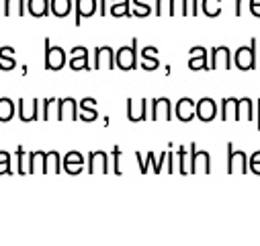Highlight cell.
<instances>
[{
  "label": "cell",
  "mask_w": 260,
  "mask_h": 246,
  "mask_svg": "<svg viewBox=\"0 0 260 246\" xmlns=\"http://www.w3.org/2000/svg\"><path fill=\"white\" fill-rule=\"evenodd\" d=\"M250 13L254 17H260V0H250Z\"/></svg>",
  "instance_id": "cell-41"
},
{
  "label": "cell",
  "mask_w": 260,
  "mask_h": 246,
  "mask_svg": "<svg viewBox=\"0 0 260 246\" xmlns=\"http://www.w3.org/2000/svg\"><path fill=\"white\" fill-rule=\"evenodd\" d=\"M99 13H101V17L107 15V0H101V9H99Z\"/></svg>",
  "instance_id": "cell-44"
},
{
  "label": "cell",
  "mask_w": 260,
  "mask_h": 246,
  "mask_svg": "<svg viewBox=\"0 0 260 246\" xmlns=\"http://www.w3.org/2000/svg\"><path fill=\"white\" fill-rule=\"evenodd\" d=\"M232 64H234V57H232L230 47L221 45V47H213V49H211V64H209V70H217V68L230 70Z\"/></svg>",
  "instance_id": "cell-7"
},
{
  "label": "cell",
  "mask_w": 260,
  "mask_h": 246,
  "mask_svg": "<svg viewBox=\"0 0 260 246\" xmlns=\"http://www.w3.org/2000/svg\"><path fill=\"white\" fill-rule=\"evenodd\" d=\"M174 113H176V119H178V121L188 123V121H192L194 117H197V103H194L192 99H188V97H182V99L176 103Z\"/></svg>",
  "instance_id": "cell-8"
},
{
  "label": "cell",
  "mask_w": 260,
  "mask_h": 246,
  "mask_svg": "<svg viewBox=\"0 0 260 246\" xmlns=\"http://www.w3.org/2000/svg\"><path fill=\"white\" fill-rule=\"evenodd\" d=\"M221 119L223 121H240V99L228 97L221 103Z\"/></svg>",
  "instance_id": "cell-18"
},
{
  "label": "cell",
  "mask_w": 260,
  "mask_h": 246,
  "mask_svg": "<svg viewBox=\"0 0 260 246\" xmlns=\"http://www.w3.org/2000/svg\"><path fill=\"white\" fill-rule=\"evenodd\" d=\"M66 64V51L61 47H53L49 39H45V70H61Z\"/></svg>",
  "instance_id": "cell-4"
},
{
  "label": "cell",
  "mask_w": 260,
  "mask_h": 246,
  "mask_svg": "<svg viewBox=\"0 0 260 246\" xmlns=\"http://www.w3.org/2000/svg\"><path fill=\"white\" fill-rule=\"evenodd\" d=\"M174 15H180V17H186L188 15L186 0H172V17Z\"/></svg>",
  "instance_id": "cell-36"
},
{
  "label": "cell",
  "mask_w": 260,
  "mask_h": 246,
  "mask_svg": "<svg viewBox=\"0 0 260 246\" xmlns=\"http://www.w3.org/2000/svg\"><path fill=\"white\" fill-rule=\"evenodd\" d=\"M96 13V0H76V27H80L84 17H92Z\"/></svg>",
  "instance_id": "cell-20"
},
{
  "label": "cell",
  "mask_w": 260,
  "mask_h": 246,
  "mask_svg": "<svg viewBox=\"0 0 260 246\" xmlns=\"http://www.w3.org/2000/svg\"><path fill=\"white\" fill-rule=\"evenodd\" d=\"M178 172L180 174H188L190 172V164L186 160V148L184 146L178 148Z\"/></svg>",
  "instance_id": "cell-32"
},
{
  "label": "cell",
  "mask_w": 260,
  "mask_h": 246,
  "mask_svg": "<svg viewBox=\"0 0 260 246\" xmlns=\"http://www.w3.org/2000/svg\"><path fill=\"white\" fill-rule=\"evenodd\" d=\"M203 13L207 17H217L221 13V0H203Z\"/></svg>",
  "instance_id": "cell-31"
},
{
  "label": "cell",
  "mask_w": 260,
  "mask_h": 246,
  "mask_svg": "<svg viewBox=\"0 0 260 246\" xmlns=\"http://www.w3.org/2000/svg\"><path fill=\"white\" fill-rule=\"evenodd\" d=\"M57 103V99H45L43 101V115H41V119H51V107Z\"/></svg>",
  "instance_id": "cell-40"
},
{
  "label": "cell",
  "mask_w": 260,
  "mask_h": 246,
  "mask_svg": "<svg viewBox=\"0 0 260 246\" xmlns=\"http://www.w3.org/2000/svg\"><path fill=\"white\" fill-rule=\"evenodd\" d=\"M94 105H96V101H94V99H90V97H86V99H82V101H80V111H82L80 119H82V121L90 123V121H94V119L99 117V113L92 109Z\"/></svg>",
  "instance_id": "cell-25"
},
{
  "label": "cell",
  "mask_w": 260,
  "mask_h": 246,
  "mask_svg": "<svg viewBox=\"0 0 260 246\" xmlns=\"http://www.w3.org/2000/svg\"><path fill=\"white\" fill-rule=\"evenodd\" d=\"M55 119H59V121H63V119H72V121L80 119L78 117V103H76V99H72V97L57 99V115H55Z\"/></svg>",
  "instance_id": "cell-9"
},
{
  "label": "cell",
  "mask_w": 260,
  "mask_h": 246,
  "mask_svg": "<svg viewBox=\"0 0 260 246\" xmlns=\"http://www.w3.org/2000/svg\"><path fill=\"white\" fill-rule=\"evenodd\" d=\"M115 62L119 70H136L138 68V37L132 39V45H123L115 51Z\"/></svg>",
  "instance_id": "cell-1"
},
{
  "label": "cell",
  "mask_w": 260,
  "mask_h": 246,
  "mask_svg": "<svg viewBox=\"0 0 260 246\" xmlns=\"http://www.w3.org/2000/svg\"><path fill=\"white\" fill-rule=\"evenodd\" d=\"M0 174H13V168H11V154L0 150Z\"/></svg>",
  "instance_id": "cell-34"
},
{
  "label": "cell",
  "mask_w": 260,
  "mask_h": 246,
  "mask_svg": "<svg viewBox=\"0 0 260 246\" xmlns=\"http://www.w3.org/2000/svg\"><path fill=\"white\" fill-rule=\"evenodd\" d=\"M142 68L152 72L160 68V62H158V49L154 45H148L142 49Z\"/></svg>",
  "instance_id": "cell-19"
},
{
  "label": "cell",
  "mask_w": 260,
  "mask_h": 246,
  "mask_svg": "<svg viewBox=\"0 0 260 246\" xmlns=\"http://www.w3.org/2000/svg\"><path fill=\"white\" fill-rule=\"evenodd\" d=\"M156 15L162 17V15H170L172 17V0H158L156 5Z\"/></svg>",
  "instance_id": "cell-37"
},
{
  "label": "cell",
  "mask_w": 260,
  "mask_h": 246,
  "mask_svg": "<svg viewBox=\"0 0 260 246\" xmlns=\"http://www.w3.org/2000/svg\"><path fill=\"white\" fill-rule=\"evenodd\" d=\"M101 68H117V62H115V51L109 45H99L94 49V68L92 70H101Z\"/></svg>",
  "instance_id": "cell-6"
},
{
  "label": "cell",
  "mask_w": 260,
  "mask_h": 246,
  "mask_svg": "<svg viewBox=\"0 0 260 246\" xmlns=\"http://www.w3.org/2000/svg\"><path fill=\"white\" fill-rule=\"evenodd\" d=\"M242 15V0H236V17Z\"/></svg>",
  "instance_id": "cell-45"
},
{
  "label": "cell",
  "mask_w": 260,
  "mask_h": 246,
  "mask_svg": "<svg viewBox=\"0 0 260 246\" xmlns=\"http://www.w3.org/2000/svg\"><path fill=\"white\" fill-rule=\"evenodd\" d=\"M150 119H152V121H158V119L170 121V119H172V103H170V99H166V97L154 99V101H152Z\"/></svg>",
  "instance_id": "cell-11"
},
{
  "label": "cell",
  "mask_w": 260,
  "mask_h": 246,
  "mask_svg": "<svg viewBox=\"0 0 260 246\" xmlns=\"http://www.w3.org/2000/svg\"><path fill=\"white\" fill-rule=\"evenodd\" d=\"M17 68V62H15V49L5 45V47H0V70H15Z\"/></svg>",
  "instance_id": "cell-22"
},
{
  "label": "cell",
  "mask_w": 260,
  "mask_h": 246,
  "mask_svg": "<svg viewBox=\"0 0 260 246\" xmlns=\"http://www.w3.org/2000/svg\"><path fill=\"white\" fill-rule=\"evenodd\" d=\"M49 3H51V0H29V3H27V11L33 17H47L51 13Z\"/></svg>",
  "instance_id": "cell-24"
},
{
  "label": "cell",
  "mask_w": 260,
  "mask_h": 246,
  "mask_svg": "<svg viewBox=\"0 0 260 246\" xmlns=\"http://www.w3.org/2000/svg\"><path fill=\"white\" fill-rule=\"evenodd\" d=\"M86 170L90 174H94V172L107 174L109 172V156H107V152H103V150L90 152L88 154V166H86Z\"/></svg>",
  "instance_id": "cell-12"
},
{
  "label": "cell",
  "mask_w": 260,
  "mask_h": 246,
  "mask_svg": "<svg viewBox=\"0 0 260 246\" xmlns=\"http://www.w3.org/2000/svg\"><path fill=\"white\" fill-rule=\"evenodd\" d=\"M43 166H45V152L43 150H35V152L27 154V170L31 174L43 172Z\"/></svg>",
  "instance_id": "cell-21"
},
{
  "label": "cell",
  "mask_w": 260,
  "mask_h": 246,
  "mask_svg": "<svg viewBox=\"0 0 260 246\" xmlns=\"http://www.w3.org/2000/svg\"><path fill=\"white\" fill-rule=\"evenodd\" d=\"M240 119H246V121H254V101L250 97H244L240 99Z\"/></svg>",
  "instance_id": "cell-29"
},
{
  "label": "cell",
  "mask_w": 260,
  "mask_h": 246,
  "mask_svg": "<svg viewBox=\"0 0 260 246\" xmlns=\"http://www.w3.org/2000/svg\"><path fill=\"white\" fill-rule=\"evenodd\" d=\"M215 115H217V105H215V101L209 99V97H203V99L197 103V119H201L203 123H209V121L215 119Z\"/></svg>",
  "instance_id": "cell-14"
},
{
  "label": "cell",
  "mask_w": 260,
  "mask_h": 246,
  "mask_svg": "<svg viewBox=\"0 0 260 246\" xmlns=\"http://www.w3.org/2000/svg\"><path fill=\"white\" fill-rule=\"evenodd\" d=\"M127 119L132 121V123L150 119V117H148V101H146V99H140V101L129 99V101H127Z\"/></svg>",
  "instance_id": "cell-10"
},
{
  "label": "cell",
  "mask_w": 260,
  "mask_h": 246,
  "mask_svg": "<svg viewBox=\"0 0 260 246\" xmlns=\"http://www.w3.org/2000/svg\"><path fill=\"white\" fill-rule=\"evenodd\" d=\"M236 168H238L242 174H244V172H250V168H248V156H246V152H242V150H234V144L228 142V172L234 174Z\"/></svg>",
  "instance_id": "cell-5"
},
{
  "label": "cell",
  "mask_w": 260,
  "mask_h": 246,
  "mask_svg": "<svg viewBox=\"0 0 260 246\" xmlns=\"http://www.w3.org/2000/svg\"><path fill=\"white\" fill-rule=\"evenodd\" d=\"M5 15L7 17H23L25 15V3L23 0H5Z\"/></svg>",
  "instance_id": "cell-28"
},
{
  "label": "cell",
  "mask_w": 260,
  "mask_h": 246,
  "mask_svg": "<svg viewBox=\"0 0 260 246\" xmlns=\"http://www.w3.org/2000/svg\"><path fill=\"white\" fill-rule=\"evenodd\" d=\"M234 64L242 72H248V70L256 68V39H252L250 45L238 47V51L234 53Z\"/></svg>",
  "instance_id": "cell-2"
},
{
  "label": "cell",
  "mask_w": 260,
  "mask_h": 246,
  "mask_svg": "<svg viewBox=\"0 0 260 246\" xmlns=\"http://www.w3.org/2000/svg\"><path fill=\"white\" fill-rule=\"evenodd\" d=\"M49 9H51V15H53V17L61 19V17H68V15H70L72 3H70V0H51Z\"/></svg>",
  "instance_id": "cell-26"
},
{
  "label": "cell",
  "mask_w": 260,
  "mask_h": 246,
  "mask_svg": "<svg viewBox=\"0 0 260 246\" xmlns=\"http://www.w3.org/2000/svg\"><path fill=\"white\" fill-rule=\"evenodd\" d=\"M19 119L25 123L39 119V101L37 99H31V101L19 99Z\"/></svg>",
  "instance_id": "cell-13"
},
{
  "label": "cell",
  "mask_w": 260,
  "mask_h": 246,
  "mask_svg": "<svg viewBox=\"0 0 260 246\" xmlns=\"http://www.w3.org/2000/svg\"><path fill=\"white\" fill-rule=\"evenodd\" d=\"M190 174H197V172H211V156L207 150H197V144H190Z\"/></svg>",
  "instance_id": "cell-3"
},
{
  "label": "cell",
  "mask_w": 260,
  "mask_h": 246,
  "mask_svg": "<svg viewBox=\"0 0 260 246\" xmlns=\"http://www.w3.org/2000/svg\"><path fill=\"white\" fill-rule=\"evenodd\" d=\"M15 156H17V172H19V174H27V172H29V170H27V164H25L27 152H25L23 148H17V150H15Z\"/></svg>",
  "instance_id": "cell-35"
},
{
  "label": "cell",
  "mask_w": 260,
  "mask_h": 246,
  "mask_svg": "<svg viewBox=\"0 0 260 246\" xmlns=\"http://www.w3.org/2000/svg\"><path fill=\"white\" fill-rule=\"evenodd\" d=\"M166 172H174V154L172 152H168V156H166Z\"/></svg>",
  "instance_id": "cell-43"
},
{
  "label": "cell",
  "mask_w": 260,
  "mask_h": 246,
  "mask_svg": "<svg viewBox=\"0 0 260 246\" xmlns=\"http://www.w3.org/2000/svg\"><path fill=\"white\" fill-rule=\"evenodd\" d=\"M15 117V103L9 97H0V123H7Z\"/></svg>",
  "instance_id": "cell-27"
},
{
  "label": "cell",
  "mask_w": 260,
  "mask_h": 246,
  "mask_svg": "<svg viewBox=\"0 0 260 246\" xmlns=\"http://www.w3.org/2000/svg\"><path fill=\"white\" fill-rule=\"evenodd\" d=\"M148 3H150V0H134V5H136L138 9H136L132 15H134V17H148V15L152 13V9H150Z\"/></svg>",
  "instance_id": "cell-33"
},
{
  "label": "cell",
  "mask_w": 260,
  "mask_h": 246,
  "mask_svg": "<svg viewBox=\"0 0 260 246\" xmlns=\"http://www.w3.org/2000/svg\"><path fill=\"white\" fill-rule=\"evenodd\" d=\"M188 68H190V70H209L207 49H205V47H192V49H190Z\"/></svg>",
  "instance_id": "cell-17"
},
{
  "label": "cell",
  "mask_w": 260,
  "mask_h": 246,
  "mask_svg": "<svg viewBox=\"0 0 260 246\" xmlns=\"http://www.w3.org/2000/svg\"><path fill=\"white\" fill-rule=\"evenodd\" d=\"M63 170H66L68 174H80L84 170V158L80 152L72 150L68 152L66 156H63Z\"/></svg>",
  "instance_id": "cell-16"
},
{
  "label": "cell",
  "mask_w": 260,
  "mask_h": 246,
  "mask_svg": "<svg viewBox=\"0 0 260 246\" xmlns=\"http://www.w3.org/2000/svg\"><path fill=\"white\" fill-rule=\"evenodd\" d=\"M113 172L121 174V148L119 146L113 148Z\"/></svg>",
  "instance_id": "cell-39"
},
{
  "label": "cell",
  "mask_w": 260,
  "mask_h": 246,
  "mask_svg": "<svg viewBox=\"0 0 260 246\" xmlns=\"http://www.w3.org/2000/svg\"><path fill=\"white\" fill-rule=\"evenodd\" d=\"M61 156H59V152L57 150H49V152H45V166H43V172L47 174V172H61Z\"/></svg>",
  "instance_id": "cell-23"
},
{
  "label": "cell",
  "mask_w": 260,
  "mask_h": 246,
  "mask_svg": "<svg viewBox=\"0 0 260 246\" xmlns=\"http://www.w3.org/2000/svg\"><path fill=\"white\" fill-rule=\"evenodd\" d=\"M248 168H250V172L260 174V150L254 152V154L250 156V160H248Z\"/></svg>",
  "instance_id": "cell-38"
},
{
  "label": "cell",
  "mask_w": 260,
  "mask_h": 246,
  "mask_svg": "<svg viewBox=\"0 0 260 246\" xmlns=\"http://www.w3.org/2000/svg\"><path fill=\"white\" fill-rule=\"evenodd\" d=\"M111 15L113 17H132V11H129V0H113Z\"/></svg>",
  "instance_id": "cell-30"
},
{
  "label": "cell",
  "mask_w": 260,
  "mask_h": 246,
  "mask_svg": "<svg viewBox=\"0 0 260 246\" xmlns=\"http://www.w3.org/2000/svg\"><path fill=\"white\" fill-rule=\"evenodd\" d=\"M256 130H260V101H258V115H256Z\"/></svg>",
  "instance_id": "cell-46"
},
{
  "label": "cell",
  "mask_w": 260,
  "mask_h": 246,
  "mask_svg": "<svg viewBox=\"0 0 260 246\" xmlns=\"http://www.w3.org/2000/svg\"><path fill=\"white\" fill-rule=\"evenodd\" d=\"M136 160H138V164H140V172L146 174V172H148V162H144V158H142L140 152H136Z\"/></svg>",
  "instance_id": "cell-42"
},
{
  "label": "cell",
  "mask_w": 260,
  "mask_h": 246,
  "mask_svg": "<svg viewBox=\"0 0 260 246\" xmlns=\"http://www.w3.org/2000/svg\"><path fill=\"white\" fill-rule=\"evenodd\" d=\"M70 68L72 70H92L88 64V49L84 45L72 47V59H70Z\"/></svg>",
  "instance_id": "cell-15"
}]
</instances>
